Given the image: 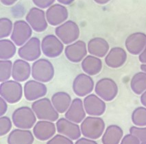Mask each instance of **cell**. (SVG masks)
<instances>
[{"label":"cell","mask_w":146,"mask_h":144,"mask_svg":"<svg viewBox=\"0 0 146 144\" xmlns=\"http://www.w3.org/2000/svg\"><path fill=\"white\" fill-rule=\"evenodd\" d=\"M86 111L82 100L76 98L71 102V104L65 113V117L73 122L78 123L85 119Z\"/></svg>","instance_id":"cell-20"},{"label":"cell","mask_w":146,"mask_h":144,"mask_svg":"<svg viewBox=\"0 0 146 144\" xmlns=\"http://www.w3.org/2000/svg\"><path fill=\"white\" fill-rule=\"evenodd\" d=\"M54 76V66L47 59H38L32 67V76L35 80L40 82H48Z\"/></svg>","instance_id":"cell-3"},{"label":"cell","mask_w":146,"mask_h":144,"mask_svg":"<svg viewBox=\"0 0 146 144\" xmlns=\"http://www.w3.org/2000/svg\"><path fill=\"white\" fill-rule=\"evenodd\" d=\"M132 121L137 126H146V108H136L132 115Z\"/></svg>","instance_id":"cell-31"},{"label":"cell","mask_w":146,"mask_h":144,"mask_svg":"<svg viewBox=\"0 0 146 144\" xmlns=\"http://www.w3.org/2000/svg\"><path fill=\"white\" fill-rule=\"evenodd\" d=\"M64 54L69 61L73 62L82 61L87 54L86 43L82 40H77L66 47Z\"/></svg>","instance_id":"cell-17"},{"label":"cell","mask_w":146,"mask_h":144,"mask_svg":"<svg viewBox=\"0 0 146 144\" xmlns=\"http://www.w3.org/2000/svg\"><path fill=\"white\" fill-rule=\"evenodd\" d=\"M127 54L125 51L121 47H114L111 49L106 55L105 62L111 68H119L126 61Z\"/></svg>","instance_id":"cell-22"},{"label":"cell","mask_w":146,"mask_h":144,"mask_svg":"<svg viewBox=\"0 0 146 144\" xmlns=\"http://www.w3.org/2000/svg\"><path fill=\"white\" fill-rule=\"evenodd\" d=\"M121 144H141L140 140L137 138L135 135L132 134L125 135V136L122 139Z\"/></svg>","instance_id":"cell-36"},{"label":"cell","mask_w":146,"mask_h":144,"mask_svg":"<svg viewBox=\"0 0 146 144\" xmlns=\"http://www.w3.org/2000/svg\"><path fill=\"white\" fill-rule=\"evenodd\" d=\"M94 88L93 79L87 74H80L76 77L73 82V90L76 95L84 97L92 92Z\"/></svg>","instance_id":"cell-13"},{"label":"cell","mask_w":146,"mask_h":144,"mask_svg":"<svg viewBox=\"0 0 146 144\" xmlns=\"http://www.w3.org/2000/svg\"><path fill=\"white\" fill-rule=\"evenodd\" d=\"M13 41L8 39L0 40V58L1 60H8L15 56L16 46Z\"/></svg>","instance_id":"cell-29"},{"label":"cell","mask_w":146,"mask_h":144,"mask_svg":"<svg viewBox=\"0 0 146 144\" xmlns=\"http://www.w3.org/2000/svg\"><path fill=\"white\" fill-rule=\"evenodd\" d=\"M75 144H98V143L91 139H89L86 138H80L77 140Z\"/></svg>","instance_id":"cell-39"},{"label":"cell","mask_w":146,"mask_h":144,"mask_svg":"<svg viewBox=\"0 0 146 144\" xmlns=\"http://www.w3.org/2000/svg\"><path fill=\"white\" fill-rule=\"evenodd\" d=\"M32 28L27 21L19 20L13 25L11 39L17 46H22L30 39Z\"/></svg>","instance_id":"cell-8"},{"label":"cell","mask_w":146,"mask_h":144,"mask_svg":"<svg viewBox=\"0 0 146 144\" xmlns=\"http://www.w3.org/2000/svg\"><path fill=\"white\" fill-rule=\"evenodd\" d=\"M102 68V62L98 57L90 55L83 59L82 69L87 75H96L101 72Z\"/></svg>","instance_id":"cell-25"},{"label":"cell","mask_w":146,"mask_h":144,"mask_svg":"<svg viewBox=\"0 0 146 144\" xmlns=\"http://www.w3.org/2000/svg\"><path fill=\"white\" fill-rule=\"evenodd\" d=\"M109 45L106 40L100 37L92 38L88 43V52L96 57H104L108 53Z\"/></svg>","instance_id":"cell-24"},{"label":"cell","mask_w":146,"mask_h":144,"mask_svg":"<svg viewBox=\"0 0 146 144\" xmlns=\"http://www.w3.org/2000/svg\"><path fill=\"white\" fill-rule=\"evenodd\" d=\"M139 58L141 62H142L143 64H146V45L144 50L139 55Z\"/></svg>","instance_id":"cell-40"},{"label":"cell","mask_w":146,"mask_h":144,"mask_svg":"<svg viewBox=\"0 0 146 144\" xmlns=\"http://www.w3.org/2000/svg\"><path fill=\"white\" fill-rule=\"evenodd\" d=\"M141 144H146V141H143V142H142L141 143Z\"/></svg>","instance_id":"cell-46"},{"label":"cell","mask_w":146,"mask_h":144,"mask_svg":"<svg viewBox=\"0 0 146 144\" xmlns=\"http://www.w3.org/2000/svg\"><path fill=\"white\" fill-rule=\"evenodd\" d=\"M86 113L92 116H100L106 111V104L100 97L94 94L87 96L83 101Z\"/></svg>","instance_id":"cell-15"},{"label":"cell","mask_w":146,"mask_h":144,"mask_svg":"<svg viewBox=\"0 0 146 144\" xmlns=\"http://www.w3.org/2000/svg\"><path fill=\"white\" fill-rule=\"evenodd\" d=\"M98 4H106L108 2H109L111 0H94Z\"/></svg>","instance_id":"cell-44"},{"label":"cell","mask_w":146,"mask_h":144,"mask_svg":"<svg viewBox=\"0 0 146 144\" xmlns=\"http://www.w3.org/2000/svg\"><path fill=\"white\" fill-rule=\"evenodd\" d=\"M96 94L103 100L110 102L116 97L118 87L116 82L111 78H102L97 82L95 87Z\"/></svg>","instance_id":"cell-9"},{"label":"cell","mask_w":146,"mask_h":144,"mask_svg":"<svg viewBox=\"0 0 146 144\" xmlns=\"http://www.w3.org/2000/svg\"><path fill=\"white\" fill-rule=\"evenodd\" d=\"M13 23L9 19L1 18L0 19V38L3 39L8 37L13 33Z\"/></svg>","instance_id":"cell-32"},{"label":"cell","mask_w":146,"mask_h":144,"mask_svg":"<svg viewBox=\"0 0 146 144\" xmlns=\"http://www.w3.org/2000/svg\"><path fill=\"white\" fill-rule=\"evenodd\" d=\"M132 90L136 94H142L146 91V73L139 72L132 77L130 82Z\"/></svg>","instance_id":"cell-28"},{"label":"cell","mask_w":146,"mask_h":144,"mask_svg":"<svg viewBox=\"0 0 146 144\" xmlns=\"http://www.w3.org/2000/svg\"><path fill=\"white\" fill-rule=\"evenodd\" d=\"M130 133L137 137L140 140V141H146V127L139 128V127L132 126L130 128Z\"/></svg>","instance_id":"cell-35"},{"label":"cell","mask_w":146,"mask_h":144,"mask_svg":"<svg viewBox=\"0 0 146 144\" xmlns=\"http://www.w3.org/2000/svg\"><path fill=\"white\" fill-rule=\"evenodd\" d=\"M123 137V130L119 126L111 125L106 128L103 135V144H119Z\"/></svg>","instance_id":"cell-27"},{"label":"cell","mask_w":146,"mask_h":144,"mask_svg":"<svg viewBox=\"0 0 146 144\" xmlns=\"http://www.w3.org/2000/svg\"><path fill=\"white\" fill-rule=\"evenodd\" d=\"M34 140L32 133L25 129H15L8 137V144H32Z\"/></svg>","instance_id":"cell-23"},{"label":"cell","mask_w":146,"mask_h":144,"mask_svg":"<svg viewBox=\"0 0 146 144\" xmlns=\"http://www.w3.org/2000/svg\"><path fill=\"white\" fill-rule=\"evenodd\" d=\"M75 0H58L59 3H60L61 4L64 5H69L71 4V3H73Z\"/></svg>","instance_id":"cell-43"},{"label":"cell","mask_w":146,"mask_h":144,"mask_svg":"<svg viewBox=\"0 0 146 144\" xmlns=\"http://www.w3.org/2000/svg\"><path fill=\"white\" fill-rule=\"evenodd\" d=\"M47 144H74L71 139L62 135H56L47 141Z\"/></svg>","instance_id":"cell-34"},{"label":"cell","mask_w":146,"mask_h":144,"mask_svg":"<svg viewBox=\"0 0 146 144\" xmlns=\"http://www.w3.org/2000/svg\"><path fill=\"white\" fill-rule=\"evenodd\" d=\"M26 21L31 26L32 30L37 33H41L47 28L46 14L41 8H32L25 17Z\"/></svg>","instance_id":"cell-11"},{"label":"cell","mask_w":146,"mask_h":144,"mask_svg":"<svg viewBox=\"0 0 146 144\" xmlns=\"http://www.w3.org/2000/svg\"><path fill=\"white\" fill-rule=\"evenodd\" d=\"M58 38L64 44L74 43L80 36V29L77 23L67 21L58 26L55 30Z\"/></svg>","instance_id":"cell-6"},{"label":"cell","mask_w":146,"mask_h":144,"mask_svg":"<svg viewBox=\"0 0 146 144\" xmlns=\"http://www.w3.org/2000/svg\"><path fill=\"white\" fill-rule=\"evenodd\" d=\"M13 64L9 60H1L0 61V81L1 82L8 80L12 76Z\"/></svg>","instance_id":"cell-30"},{"label":"cell","mask_w":146,"mask_h":144,"mask_svg":"<svg viewBox=\"0 0 146 144\" xmlns=\"http://www.w3.org/2000/svg\"><path fill=\"white\" fill-rule=\"evenodd\" d=\"M68 11L62 4H54L51 6L46 12V19L48 23L56 26L60 25L68 18Z\"/></svg>","instance_id":"cell-16"},{"label":"cell","mask_w":146,"mask_h":144,"mask_svg":"<svg viewBox=\"0 0 146 144\" xmlns=\"http://www.w3.org/2000/svg\"><path fill=\"white\" fill-rule=\"evenodd\" d=\"M41 50L40 40L36 37H32L19 49L18 54L23 60L34 61L40 57Z\"/></svg>","instance_id":"cell-7"},{"label":"cell","mask_w":146,"mask_h":144,"mask_svg":"<svg viewBox=\"0 0 146 144\" xmlns=\"http://www.w3.org/2000/svg\"><path fill=\"white\" fill-rule=\"evenodd\" d=\"M141 102L146 107V91L143 93L141 96Z\"/></svg>","instance_id":"cell-42"},{"label":"cell","mask_w":146,"mask_h":144,"mask_svg":"<svg viewBox=\"0 0 146 144\" xmlns=\"http://www.w3.org/2000/svg\"><path fill=\"white\" fill-rule=\"evenodd\" d=\"M52 102L58 113L67 112L71 104V98L67 93L60 91L54 94L52 97Z\"/></svg>","instance_id":"cell-26"},{"label":"cell","mask_w":146,"mask_h":144,"mask_svg":"<svg viewBox=\"0 0 146 144\" xmlns=\"http://www.w3.org/2000/svg\"><path fill=\"white\" fill-rule=\"evenodd\" d=\"M56 129L60 135L72 140H76L81 136V130L78 125L67 118H60L56 122Z\"/></svg>","instance_id":"cell-12"},{"label":"cell","mask_w":146,"mask_h":144,"mask_svg":"<svg viewBox=\"0 0 146 144\" xmlns=\"http://www.w3.org/2000/svg\"><path fill=\"white\" fill-rule=\"evenodd\" d=\"M47 87L43 82L37 80H29L25 84L23 93L28 101L37 100L47 94Z\"/></svg>","instance_id":"cell-14"},{"label":"cell","mask_w":146,"mask_h":144,"mask_svg":"<svg viewBox=\"0 0 146 144\" xmlns=\"http://www.w3.org/2000/svg\"><path fill=\"white\" fill-rule=\"evenodd\" d=\"M41 50L44 55L49 58H56L60 56L64 50L62 42L55 35H49L43 38Z\"/></svg>","instance_id":"cell-10"},{"label":"cell","mask_w":146,"mask_h":144,"mask_svg":"<svg viewBox=\"0 0 146 144\" xmlns=\"http://www.w3.org/2000/svg\"><path fill=\"white\" fill-rule=\"evenodd\" d=\"M18 0H1V2L5 6H11Z\"/></svg>","instance_id":"cell-41"},{"label":"cell","mask_w":146,"mask_h":144,"mask_svg":"<svg viewBox=\"0 0 146 144\" xmlns=\"http://www.w3.org/2000/svg\"><path fill=\"white\" fill-rule=\"evenodd\" d=\"M7 102H6L3 98H0V115L3 116L6 113L8 109Z\"/></svg>","instance_id":"cell-38"},{"label":"cell","mask_w":146,"mask_h":144,"mask_svg":"<svg viewBox=\"0 0 146 144\" xmlns=\"http://www.w3.org/2000/svg\"><path fill=\"white\" fill-rule=\"evenodd\" d=\"M141 69L143 72L146 73V64H143V65H141Z\"/></svg>","instance_id":"cell-45"},{"label":"cell","mask_w":146,"mask_h":144,"mask_svg":"<svg viewBox=\"0 0 146 144\" xmlns=\"http://www.w3.org/2000/svg\"><path fill=\"white\" fill-rule=\"evenodd\" d=\"M23 88L17 81L7 80L1 82L0 86V94L7 102L15 104L21 99Z\"/></svg>","instance_id":"cell-5"},{"label":"cell","mask_w":146,"mask_h":144,"mask_svg":"<svg viewBox=\"0 0 146 144\" xmlns=\"http://www.w3.org/2000/svg\"><path fill=\"white\" fill-rule=\"evenodd\" d=\"M32 108L37 118L40 120L55 121L58 119L59 115L52 101L48 98H44L37 100L32 104Z\"/></svg>","instance_id":"cell-1"},{"label":"cell","mask_w":146,"mask_h":144,"mask_svg":"<svg viewBox=\"0 0 146 144\" xmlns=\"http://www.w3.org/2000/svg\"><path fill=\"white\" fill-rule=\"evenodd\" d=\"M125 45L130 54L133 55L140 54L146 45V35L142 33L132 34L126 38Z\"/></svg>","instance_id":"cell-19"},{"label":"cell","mask_w":146,"mask_h":144,"mask_svg":"<svg viewBox=\"0 0 146 144\" xmlns=\"http://www.w3.org/2000/svg\"><path fill=\"white\" fill-rule=\"evenodd\" d=\"M56 126L52 121L41 120L38 121L34 126L33 133L36 138L40 141L50 139L55 135Z\"/></svg>","instance_id":"cell-18"},{"label":"cell","mask_w":146,"mask_h":144,"mask_svg":"<svg viewBox=\"0 0 146 144\" xmlns=\"http://www.w3.org/2000/svg\"><path fill=\"white\" fill-rule=\"evenodd\" d=\"M33 3L39 8H50L55 0H32Z\"/></svg>","instance_id":"cell-37"},{"label":"cell","mask_w":146,"mask_h":144,"mask_svg":"<svg viewBox=\"0 0 146 144\" xmlns=\"http://www.w3.org/2000/svg\"><path fill=\"white\" fill-rule=\"evenodd\" d=\"M12 121L8 117L1 116L0 118V136H4L11 130Z\"/></svg>","instance_id":"cell-33"},{"label":"cell","mask_w":146,"mask_h":144,"mask_svg":"<svg viewBox=\"0 0 146 144\" xmlns=\"http://www.w3.org/2000/svg\"><path fill=\"white\" fill-rule=\"evenodd\" d=\"M15 126L21 129H30L33 127L36 121V116L32 108L22 106L16 109L12 115Z\"/></svg>","instance_id":"cell-4"},{"label":"cell","mask_w":146,"mask_h":144,"mask_svg":"<svg viewBox=\"0 0 146 144\" xmlns=\"http://www.w3.org/2000/svg\"><path fill=\"white\" fill-rule=\"evenodd\" d=\"M32 74L30 64L23 59H18L14 62L12 71V77L15 81L24 82L27 80Z\"/></svg>","instance_id":"cell-21"},{"label":"cell","mask_w":146,"mask_h":144,"mask_svg":"<svg viewBox=\"0 0 146 144\" xmlns=\"http://www.w3.org/2000/svg\"><path fill=\"white\" fill-rule=\"evenodd\" d=\"M104 120L97 117H88L82 121L80 126L81 133L84 137L91 139H97L102 135L104 131Z\"/></svg>","instance_id":"cell-2"}]
</instances>
